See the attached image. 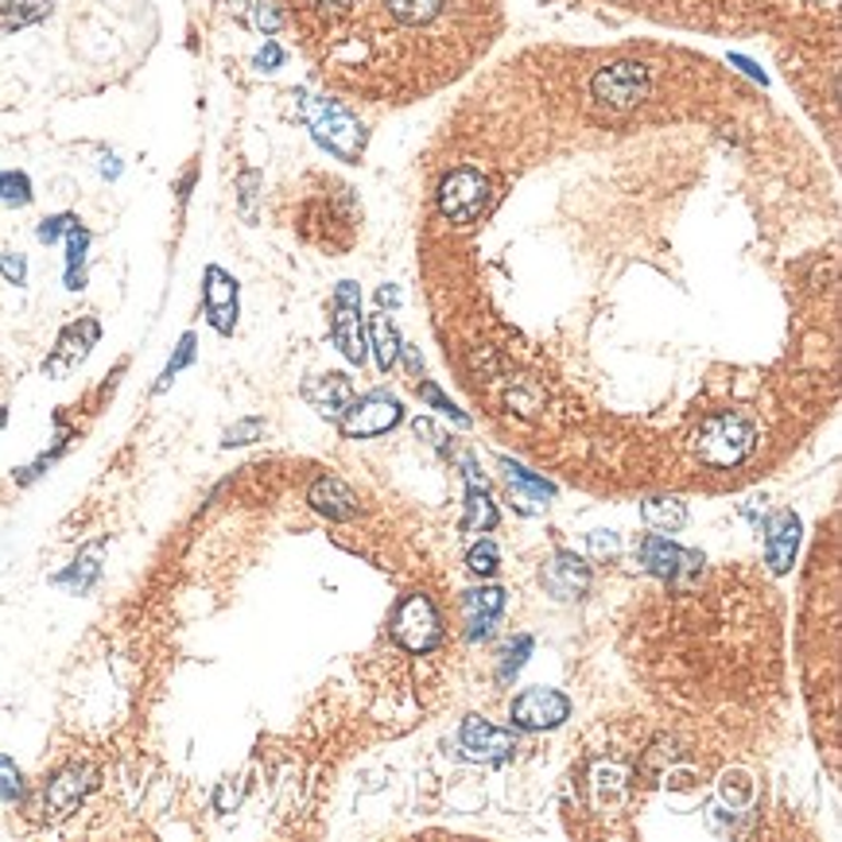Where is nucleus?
Segmentation results:
<instances>
[{
    "label": "nucleus",
    "instance_id": "5701e85b",
    "mask_svg": "<svg viewBox=\"0 0 842 842\" xmlns=\"http://www.w3.org/2000/svg\"><path fill=\"white\" fill-rule=\"evenodd\" d=\"M369 342H373L377 369L389 373V369L401 361V334H396V326H392V319L384 315V311H377V315L369 319Z\"/></svg>",
    "mask_w": 842,
    "mask_h": 842
},
{
    "label": "nucleus",
    "instance_id": "a18cd8bd",
    "mask_svg": "<svg viewBox=\"0 0 842 842\" xmlns=\"http://www.w3.org/2000/svg\"><path fill=\"white\" fill-rule=\"evenodd\" d=\"M105 175H109V180H117L120 175V163L113 160V155H105Z\"/></svg>",
    "mask_w": 842,
    "mask_h": 842
},
{
    "label": "nucleus",
    "instance_id": "cd10ccee",
    "mask_svg": "<svg viewBox=\"0 0 842 842\" xmlns=\"http://www.w3.org/2000/svg\"><path fill=\"white\" fill-rule=\"evenodd\" d=\"M195 346H198L195 331H187V334H183V338H180V349L171 354L168 369H163V373H160V381H155V389H152V392H168V384L175 381V377H180L183 369L191 366V361H195Z\"/></svg>",
    "mask_w": 842,
    "mask_h": 842
},
{
    "label": "nucleus",
    "instance_id": "f03ea898",
    "mask_svg": "<svg viewBox=\"0 0 842 842\" xmlns=\"http://www.w3.org/2000/svg\"><path fill=\"white\" fill-rule=\"evenodd\" d=\"M753 447H758V427L741 412H715L695 431V454L711 470L741 466L753 454Z\"/></svg>",
    "mask_w": 842,
    "mask_h": 842
},
{
    "label": "nucleus",
    "instance_id": "20e7f679",
    "mask_svg": "<svg viewBox=\"0 0 842 842\" xmlns=\"http://www.w3.org/2000/svg\"><path fill=\"white\" fill-rule=\"evenodd\" d=\"M404 419V404L396 392L389 389H369L366 396L349 401L346 416L338 419L346 439H377V435L392 431Z\"/></svg>",
    "mask_w": 842,
    "mask_h": 842
},
{
    "label": "nucleus",
    "instance_id": "7c9ffc66",
    "mask_svg": "<svg viewBox=\"0 0 842 842\" xmlns=\"http://www.w3.org/2000/svg\"><path fill=\"white\" fill-rule=\"evenodd\" d=\"M24 792H27L24 773H20V769H16V761L4 758V753H0V804H16V800H24Z\"/></svg>",
    "mask_w": 842,
    "mask_h": 842
},
{
    "label": "nucleus",
    "instance_id": "dca6fc26",
    "mask_svg": "<svg viewBox=\"0 0 842 842\" xmlns=\"http://www.w3.org/2000/svg\"><path fill=\"white\" fill-rule=\"evenodd\" d=\"M462 477H466V517H462V528L466 532H494L501 512H497L494 497H489V482L477 470L474 454H462Z\"/></svg>",
    "mask_w": 842,
    "mask_h": 842
},
{
    "label": "nucleus",
    "instance_id": "ea45409f",
    "mask_svg": "<svg viewBox=\"0 0 842 842\" xmlns=\"http://www.w3.org/2000/svg\"><path fill=\"white\" fill-rule=\"evenodd\" d=\"M253 24L261 27L264 35H276V32H280V24H284V16L273 9V4H256V9H253Z\"/></svg>",
    "mask_w": 842,
    "mask_h": 842
},
{
    "label": "nucleus",
    "instance_id": "393cba45",
    "mask_svg": "<svg viewBox=\"0 0 842 842\" xmlns=\"http://www.w3.org/2000/svg\"><path fill=\"white\" fill-rule=\"evenodd\" d=\"M90 241H94V233L85 230V226H70L67 230V288L70 291H82L85 288V249H90Z\"/></svg>",
    "mask_w": 842,
    "mask_h": 842
},
{
    "label": "nucleus",
    "instance_id": "39448f33",
    "mask_svg": "<svg viewBox=\"0 0 842 842\" xmlns=\"http://www.w3.org/2000/svg\"><path fill=\"white\" fill-rule=\"evenodd\" d=\"M489 206V180L477 168H454L439 183V214L454 226H470Z\"/></svg>",
    "mask_w": 842,
    "mask_h": 842
},
{
    "label": "nucleus",
    "instance_id": "f257e3e1",
    "mask_svg": "<svg viewBox=\"0 0 842 842\" xmlns=\"http://www.w3.org/2000/svg\"><path fill=\"white\" fill-rule=\"evenodd\" d=\"M299 97H303V102H299V113H303L315 145L326 148L331 155H338L342 163H358L361 152H366V140H369L366 125H361L342 102H334V97H307V94H299Z\"/></svg>",
    "mask_w": 842,
    "mask_h": 842
},
{
    "label": "nucleus",
    "instance_id": "58836bf2",
    "mask_svg": "<svg viewBox=\"0 0 842 842\" xmlns=\"http://www.w3.org/2000/svg\"><path fill=\"white\" fill-rule=\"evenodd\" d=\"M280 62H284L280 43H276V39H268V43H264V47H261V51H256L253 67H256V70H264V74H273V70H280Z\"/></svg>",
    "mask_w": 842,
    "mask_h": 842
},
{
    "label": "nucleus",
    "instance_id": "4c0bfd02",
    "mask_svg": "<svg viewBox=\"0 0 842 842\" xmlns=\"http://www.w3.org/2000/svg\"><path fill=\"white\" fill-rule=\"evenodd\" d=\"M723 796L734 804V808H741V804L753 796V784L746 781V773H726L723 776Z\"/></svg>",
    "mask_w": 842,
    "mask_h": 842
},
{
    "label": "nucleus",
    "instance_id": "9b49d317",
    "mask_svg": "<svg viewBox=\"0 0 842 842\" xmlns=\"http://www.w3.org/2000/svg\"><path fill=\"white\" fill-rule=\"evenodd\" d=\"M459 749L466 761H482V765H505L517 749V738L501 726L485 723L477 715H466L459 726Z\"/></svg>",
    "mask_w": 842,
    "mask_h": 842
},
{
    "label": "nucleus",
    "instance_id": "4468645a",
    "mask_svg": "<svg viewBox=\"0 0 842 842\" xmlns=\"http://www.w3.org/2000/svg\"><path fill=\"white\" fill-rule=\"evenodd\" d=\"M203 303L214 331L230 338L233 326H238V280L218 264H210L203 276Z\"/></svg>",
    "mask_w": 842,
    "mask_h": 842
},
{
    "label": "nucleus",
    "instance_id": "423d86ee",
    "mask_svg": "<svg viewBox=\"0 0 842 842\" xmlns=\"http://www.w3.org/2000/svg\"><path fill=\"white\" fill-rule=\"evenodd\" d=\"M392 637H396V645L408 648V653H431V648H439L442 618L431 598L427 595L401 598V605L392 613Z\"/></svg>",
    "mask_w": 842,
    "mask_h": 842
},
{
    "label": "nucleus",
    "instance_id": "a19ab883",
    "mask_svg": "<svg viewBox=\"0 0 842 842\" xmlns=\"http://www.w3.org/2000/svg\"><path fill=\"white\" fill-rule=\"evenodd\" d=\"M401 358H404V366H408V373H412V377L424 373V358H419V354H416V346H408V342H401Z\"/></svg>",
    "mask_w": 842,
    "mask_h": 842
},
{
    "label": "nucleus",
    "instance_id": "f8f14e48",
    "mask_svg": "<svg viewBox=\"0 0 842 842\" xmlns=\"http://www.w3.org/2000/svg\"><path fill=\"white\" fill-rule=\"evenodd\" d=\"M97 338H102V323H97V319H78V323H70L67 331L59 334V342H55L51 358L43 361V373L67 377L70 369H78L90 358V349L97 346Z\"/></svg>",
    "mask_w": 842,
    "mask_h": 842
},
{
    "label": "nucleus",
    "instance_id": "79ce46f5",
    "mask_svg": "<svg viewBox=\"0 0 842 842\" xmlns=\"http://www.w3.org/2000/svg\"><path fill=\"white\" fill-rule=\"evenodd\" d=\"M416 435H427V442H431V447H439V451H451V447H447V439H442V431H435L427 419H416Z\"/></svg>",
    "mask_w": 842,
    "mask_h": 842
},
{
    "label": "nucleus",
    "instance_id": "f3484780",
    "mask_svg": "<svg viewBox=\"0 0 842 842\" xmlns=\"http://www.w3.org/2000/svg\"><path fill=\"white\" fill-rule=\"evenodd\" d=\"M299 392H303V401L311 404V408H315L323 419H331V424H338V419L346 416L349 401H354V384H349L346 373L307 377V381L299 384Z\"/></svg>",
    "mask_w": 842,
    "mask_h": 842
},
{
    "label": "nucleus",
    "instance_id": "2eb2a0df",
    "mask_svg": "<svg viewBox=\"0 0 842 842\" xmlns=\"http://www.w3.org/2000/svg\"><path fill=\"white\" fill-rule=\"evenodd\" d=\"M540 583L555 602H579L590 590V567L575 552H555L540 570Z\"/></svg>",
    "mask_w": 842,
    "mask_h": 842
},
{
    "label": "nucleus",
    "instance_id": "b1692460",
    "mask_svg": "<svg viewBox=\"0 0 842 842\" xmlns=\"http://www.w3.org/2000/svg\"><path fill=\"white\" fill-rule=\"evenodd\" d=\"M51 16V0H0V27L20 32Z\"/></svg>",
    "mask_w": 842,
    "mask_h": 842
},
{
    "label": "nucleus",
    "instance_id": "c756f323",
    "mask_svg": "<svg viewBox=\"0 0 842 842\" xmlns=\"http://www.w3.org/2000/svg\"><path fill=\"white\" fill-rule=\"evenodd\" d=\"M0 203L4 206L32 203V180H27L24 171H0Z\"/></svg>",
    "mask_w": 842,
    "mask_h": 842
},
{
    "label": "nucleus",
    "instance_id": "6ab92c4d",
    "mask_svg": "<svg viewBox=\"0 0 842 842\" xmlns=\"http://www.w3.org/2000/svg\"><path fill=\"white\" fill-rule=\"evenodd\" d=\"M307 501H311V509L319 512V517L334 520V524H346V520L358 517V494L349 489L342 477H315V485L307 489Z\"/></svg>",
    "mask_w": 842,
    "mask_h": 842
},
{
    "label": "nucleus",
    "instance_id": "c03bdc74",
    "mask_svg": "<svg viewBox=\"0 0 842 842\" xmlns=\"http://www.w3.org/2000/svg\"><path fill=\"white\" fill-rule=\"evenodd\" d=\"M734 67H741V70H746V74L749 78H758V82H765V74H761V67H753V62H749V59H741V55H734Z\"/></svg>",
    "mask_w": 842,
    "mask_h": 842
},
{
    "label": "nucleus",
    "instance_id": "4be33fe9",
    "mask_svg": "<svg viewBox=\"0 0 842 842\" xmlns=\"http://www.w3.org/2000/svg\"><path fill=\"white\" fill-rule=\"evenodd\" d=\"M641 520H645L653 532H680L683 524H688V505L676 501V497H648L645 505H641Z\"/></svg>",
    "mask_w": 842,
    "mask_h": 842
},
{
    "label": "nucleus",
    "instance_id": "0eeeda50",
    "mask_svg": "<svg viewBox=\"0 0 842 842\" xmlns=\"http://www.w3.org/2000/svg\"><path fill=\"white\" fill-rule=\"evenodd\" d=\"M648 85H653V74H648L645 62H633V59H622L613 62V67H602L590 82V94H595L598 105L605 109H633L637 102L648 97Z\"/></svg>",
    "mask_w": 842,
    "mask_h": 842
},
{
    "label": "nucleus",
    "instance_id": "aec40b11",
    "mask_svg": "<svg viewBox=\"0 0 842 842\" xmlns=\"http://www.w3.org/2000/svg\"><path fill=\"white\" fill-rule=\"evenodd\" d=\"M501 466V474H505V482H509V489H517L524 501H540V505H547L555 497V485L547 482V477H540V474H532L528 466H520V462H512V459H501L497 462Z\"/></svg>",
    "mask_w": 842,
    "mask_h": 842
},
{
    "label": "nucleus",
    "instance_id": "e433bc0d",
    "mask_svg": "<svg viewBox=\"0 0 842 842\" xmlns=\"http://www.w3.org/2000/svg\"><path fill=\"white\" fill-rule=\"evenodd\" d=\"M74 221H78L74 214H55V218H47L39 230H35V238H39L43 245H55L59 238H67V230L74 226Z\"/></svg>",
    "mask_w": 842,
    "mask_h": 842
},
{
    "label": "nucleus",
    "instance_id": "473e14b6",
    "mask_svg": "<svg viewBox=\"0 0 842 842\" xmlns=\"http://www.w3.org/2000/svg\"><path fill=\"white\" fill-rule=\"evenodd\" d=\"M256 195H261V171H241L238 180V203L245 221H256Z\"/></svg>",
    "mask_w": 842,
    "mask_h": 842
},
{
    "label": "nucleus",
    "instance_id": "a878e982",
    "mask_svg": "<svg viewBox=\"0 0 842 842\" xmlns=\"http://www.w3.org/2000/svg\"><path fill=\"white\" fill-rule=\"evenodd\" d=\"M384 4H389V16L404 27L431 24L442 9V0H384Z\"/></svg>",
    "mask_w": 842,
    "mask_h": 842
},
{
    "label": "nucleus",
    "instance_id": "ddd939ff",
    "mask_svg": "<svg viewBox=\"0 0 842 842\" xmlns=\"http://www.w3.org/2000/svg\"><path fill=\"white\" fill-rule=\"evenodd\" d=\"M765 532V563L773 575H788L796 563V547H800V517L792 509H776L761 520Z\"/></svg>",
    "mask_w": 842,
    "mask_h": 842
},
{
    "label": "nucleus",
    "instance_id": "9d476101",
    "mask_svg": "<svg viewBox=\"0 0 842 842\" xmlns=\"http://www.w3.org/2000/svg\"><path fill=\"white\" fill-rule=\"evenodd\" d=\"M97 784V769L94 765H67L59 769V773L47 781V788H43V811H47V819H67L74 816L78 808H82V800L94 792Z\"/></svg>",
    "mask_w": 842,
    "mask_h": 842
},
{
    "label": "nucleus",
    "instance_id": "2f4dec72",
    "mask_svg": "<svg viewBox=\"0 0 842 842\" xmlns=\"http://www.w3.org/2000/svg\"><path fill=\"white\" fill-rule=\"evenodd\" d=\"M587 547H590V555H595V560L613 563L618 555H622V537H618V532H610V528H598V532H590V537H587Z\"/></svg>",
    "mask_w": 842,
    "mask_h": 842
},
{
    "label": "nucleus",
    "instance_id": "f704fd0d",
    "mask_svg": "<svg viewBox=\"0 0 842 842\" xmlns=\"http://www.w3.org/2000/svg\"><path fill=\"white\" fill-rule=\"evenodd\" d=\"M528 653H532V637H517V645H512L509 653H505V660H501V683H509L512 676L524 668Z\"/></svg>",
    "mask_w": 842,
    "mask_h": 842
},
{
    "label": "nucleus",
    "instance_id": "37998d69",
    "mask_svg": "<svg viewBox=\"0 0 842 842\" xmlns=\"http://www.w3.org/2000/svg\"><path fill=\"white\" fill-rule=\"evenodd\" d=\"M377 303H381V307H396V303H401V288H389V284H384V288L377 291Z\"/></svg>",
    "mask_w": 842,
    "mask_h": 842
},
{
    "label": "nucleus",
    "instance_id": "c85d7f7f",
    "mask_svg": "<svg viewBox=\"0 0 842 842\" xmlns=\"http://www.w3.org/2000/svg\"><path fill=\"white\" fill-rule=\"evenodd\" d=\"M466 567H470V575H477V579L497 575V567H501V552H497L494 540H477V544L466 552Z\"/></svg>",
    "mask_w": 842,
    "mask_h": 842
},
{
    "label": "nucleus",
    "instance_id": "c9c22d12",
    "mask_svg": "<svg viewBox=\"0 0 842 842\" xmlns=\"http://www.w3.org/2000/svg\"><path fill=\"white\" fill-rule=\"evenodd\" d=\"M0 276L9 284H24L27 280V261H24V253H12V249H0Z\"/></svg>",
    "mask_w": 842,
    "mask_h": 842
},
{
    "label": "nucleus",
    "instance_id": "6e6552de",
    "mask_svg": "<svg viewBox=\"0 0 842 842\" xmlns=\"http://www.w3.org/2000/svg\"><path fill=\"white\" fill-rule=\"evenodd\" d=\"M331 338L349 366H366L369 342H366V331H361V288L354 280H342L338 288H334Z\"/></svg>",
    "mask_w": 842,
    "mask_h": 842
},
{
    "label": "nucleus",
    "instance_id": "49530a36",
    "mask_svg": "<svg viewBox=\"0 0 842 842\" xmlns=\"http://www.w3.org/2000/svg\"><path fill=\"white\" fill-rule=\"evenodd\" d=\"M4 424H9V412H4V408H0V427H4Z\"/></svg>",
    "mask_w": 842,
    "mask_h": 842
},
{
    "label": "nucleus",
    "instance_id": "a211bd4d",
    "mask_svg": "<svg viewBox=\"0 0 842 842\" xmlns=\"http://www.w3.org/2000/svg\"><path fill=\"white\" fill-rule=\"evenodd\" d=\"M462 610H466V641H489L505 613V590L501 587H474L462 595Z\"/></svg>",
    "mask_w": 842,
    "mask_h": 842
},
{
    "label": "nucleus",
    "instance_id": "7ed1b4c3",
    "mask_svg": "<svg viewBox=\"0 0 842 842\" xmlns=\"http://www.w3.org/2000/svg\"><path fill=\"white\" fill-rule=\"evenodd\" d=\"M637 552H641V567L676 590H688L691 583L703 575V552L680 547L676 540L664 537V532H648Z\"/></svg>",
    "mask_w": 842,
    "mask_h": 842
},
{
    "label": "nucleus",
    "instance_id": "72a5a7b5",
    "mask_svg": "<svg viewBox=\"0 0 842 842\" xmlns=\"http://www.w3.org/2000/svg\"><path fill=\"white\" fill-rule=\"evenodd\" d=\"M264 435V419H238L233 427H226L221 435V447H245V442H256Z\"/></svg>",
    "mask_w": 842,
    "mask_h": 842
},
{
    "label": "nucleus",
    "instance_id": "bb28decb",
    "mask_svg": "<svg viewBox=\"0 0 842 842\" xmlns=\"http://www.w3.org/2000/svg\"><path fill=\"white\" fill-rule=\"evenodd\" d=\"M416 392H419V401H424L427 408H435V412H439V416H451L459 427H470V416H466V412H462L459 404H454L451 396H447V392H442L435 381H419V389H416Z\"/></svg>",
    "mask_w": 842,
    "mask_h": 842
},
{
    "label": "nucleus",
    "instance_id": "1a4fd4ad",
    "mask_svg": "<svg viewBox=\"0 0 842 842\" xmlns=\"http://www.w3.org/2000/svg\"><path fill=\"white\" fill-rule=\"evenodd\" d=\"M509 718L517 730H555L570 718V699L555 688H528L512 699Z\"/></svg>",
    "mask_w": 842,
    "mask_h": 842
},
{
    "label": "nucleus",
    "instance_id": "412c9836",
    "mask_svg": "<svg viewBox=\"0 0 842 842\" xmlns=\"http://www.w3.org/2000/svg\"><path fill=\"white\" fill-rule=\"evenodd\" d=\"M97 575H102V547H85L82 555H78L74 563H70L67 570H59L55 575V587H67V590H74V595H85V590L94 587L97 583Z\"/></svg>",
    "mask_w": 842,
    "mask_h": 842
}]
</instances>
